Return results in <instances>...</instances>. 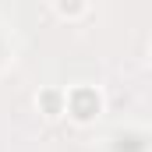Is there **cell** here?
<instances>
[{"mask_svg": "<svg viewBox=\"0 0 152 152\" xmlns=\"http://www.w3.org/2000/svg\"><path fill=\"white\" fill-rule=\"evenodd\" d=\"M50 11L57 14V18H64V21H81V18H88L92 14V4H85V0H53L50 4Z\"/></svg>", "mask_w": 152, "mask_h": 152, "instance_id": "cell-3", "label": "cell"}, {"mask_svg": "<svg viewBox=\"0 0 152 152\" xmlns=\"http://www.w3.org/2000/svg\"><path fill=\"white\" fill-rule=\"evenodd\" d=\"M32 103L42 120H64L67 117V88L64 85H39Z\"/></svg>", "mask_w": 152, "mask_h": 152, "instance_id": "cell-2", "label": "cell"}, {"mask_svg": "<svg viewBox=\"0 0 152 152\" xmlns=\"http://www.w3.org/2000/svg\"><path fill=\"white\" fill-rule=\"evenodd\" d=\"M149 64H152V53H149Z\"/></svg>", "mask_w": 152, "mask_h": 152, "instance_id": "cell-4", "label": "cell"}, {"mask_svg": "<svg viewBox=\"0 0 152 152\" xmlns=\"http://www.w3.org/2000/svg\"><path fill=\"white\" fill-rule=\"evenodd\" d=\"M103 113H106V96L99 85H88V81L67 85V120H75L78 127H88Z\"/></svg>", "mask_w": 152, "mask_h": 152, "instance_id": "cell-1", "label": "cell"}]
</instances>
